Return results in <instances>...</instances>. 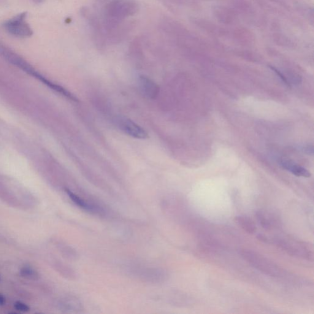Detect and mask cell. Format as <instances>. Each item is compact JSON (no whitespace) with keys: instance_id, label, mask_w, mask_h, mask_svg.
<instances>
[{"instance_id":"6","label":"cell","mask_w":314,"mask_h":314,"mask_svg":"<svg viewBox=\"0 0 314 314\" xmlns=\"http://www.w3.org/2000/svg\"><path fill=\"white\" fill-rule=\"evenodd\" d=\"M66 192L72 202H74L78 207L82 208V209L88 211V212L94 214H98L104 212L102 208L98 206L92 204V203L86 201V200L76 196V194L72 193V191L66 190Z\"/></svg>"},{"instance_id":"10","label":"cell","mask_w":314,"mask_h":314,"mask_svg":"<svg viewBox=\"0 0 314 314\" xmlns=\"http://www.w3.org/2000/svg\"><path fill=\"white\" fill-rule=\"evenodd\" d=\"M256 216L257 220H258L259 224H260L262 228L266 230L272 228V221L264 212H260V211L256 212Z\"/></svg>"},{"instance_id":"5","label":"cell","mask_w":314,"mask_h":314,"mask_svg":"<svg viewBox=\"0 0 314 314\" xmlns=\"http://www.w3.org/2000/svg\"><path fill=\"white\" fill-rule=\"evenodd\" d=\"M135 274L146 281L159 282L165 278V273L160 270L150 268H138L134 270Z\"/></svg>"},{"instance_id":"4","label":"cell","mask_w":314,"mask_h":314,"mask_svg":"<svg viewBox=\"0 0 314 314\" xmlns=\"http://www.w3.org/2000/svg\"><path fill=\"white\" fill-rule=\"evenodd\" d=\"M138 88L143 96L148 99H154L158 96V86L150 78L140 76L138 80Z\"/></svg>"},{"instance_id":"15","label":"cell","mask_w":314,"mask_h":314,"mask_svg":"<svg viewBox=\"0 0 314 314\" xmlns=\"http://www.w3.org/2000/svg\"><path fill=\"white\" fill-rule=\"evenodd\" d=\"M5 302V298L2 294H0V305H4Z\"/></svg>"},{"instance_id":"9","label":"cell","mask_w":314,"mask_h":314,"mask_svg":"<svg viewBox=\"0 0 314 314\" xmlns=\"http://www.w3.org/2000/svg\"><path fill=\"white\" fill-rule=\"evenodd\" d=\"M218 10V16L219 20L224 23H232L234 21V14L232 12H230V10L226 9V8H220Z\"/></svg>"},{"instance_id":"13","label":"cell","mask_w":314,"mask_h":314,"mask_svg":"<svg viewBox=\"0 0 314 314\" xmlns=\"http://www.w3.org/2000/svg\"><path fill=\"white\" fill-rule=\"evenodd\" d=\"M272 69L274 70V72L277 73V74L280 76V77L281 78V80H283V82H285L286 85H290L289 82L288 80H286L285 76H284L283 74H282V73L280 71H278L277 69L275 68H272Z\"/></svg>"},{"instance_id":"7","label":"cell","mask_w":314,"mask_h":314,"mask_svg":"<svg viewBox=\"0 0 314 314\" xmlns=\"http://www.w3.org/2000/svg\"><path fill=\"white\" fill-rule=\"evenodd\" d=\"M280 163L284 169L288 170L296 176L304 178H310L311 176L310 172L308 170L300 166V165L294 164L291 161L282 159Z\"/></svg>"},{"instance_id":"3","label":"cell","mask_w":314,"mask_h":314,"mask_svg":"<svg viewBox=\"0 0 314 314\" xmlns=\"http://www.w3.org/2000/svg\"><path fill=\"white\" fill-rule=\"evenodd\" d=\"M26 14L23 13L5 24V28L16 36L26 38L33 34L30 27L25 21Z\"/></svg>"},{"instance_id":"2","label":"cell","mask_w":314,"mask_h":314,"mask_svg":"<svg viewBox=\"0 0 314 314\" xmlns=\"http://www.w3.org/2000/svg\"><path fill=\"white\" fill-rule=\"evenodd\" d=\"M116 122L120 130L130 136L138 140H146L148 138L147 132L130 119L118 117L116 119Z\"/></svg>"},{"instance_id":"12","label":"cell","mask_w":314,"mask_h":314,"mask_svg":"<svg viewBox=\"0 0 314 314\" xmlns=\"http://www.w3.org/2000/svg\"><path fill=\"white\" fill-rule=\"evenodd\" d=\"M14 306L16 310L21 311V312H26L30 310V308L28 306L24 304L22 302H17L16 303Z\"/></svg>"},{"instance_id":"8","label":"cell","mask_w":314,"mask_h":314,"mask_svg":"<svg viewBox=\"0 0 314 314\" xmlns=\"http://www.w3.org/2000/svg\"><path fill=\"white\" fill-rule=\"evenodd\" d=\"M235 220L240 227L249 234H255L256 226L254 222L248 216H238L235 218Z\"/></svg>"},{"instance_id":"11","label":"cell","mask_w":314,"mask_h":314,"mask_svg":"<svg viewBox=\"0 0 314 314\" xmlns=\"http://www.w3.org/2000/svg\"><path fill=\"white\" fill-rule=\"evenodd\" d=\"M20 273L21 276L27 280H37L39 278L38 273L31 268L24 267L20 270Z\"/></svg>"},{"instance_id":"14","label":"cell","mask_w":314,"mask_h":314,"mask_svg":"<svg viewBox=\"0 0 314 314\" xmlns=\"http://www.w3.org/2000/svg\"><path fill=\"white\" fill-rule=\"evenodd\" d=\"M165 2H168V4H177V2H180V0H164Z\"/></svg>"},{"instance_id":"1","label":"cell","mask_w":314,"mask_h":314,"mask_svg":"<svg viewBox=\"0 0 314 314\" xmlns=\"http://www.w3.org/2000/svg\"><path fill=\"white\" fill-rule=\"evenodd\" d=\"M240 254L249 264L264 274L272 276L280 274V268L261 254L247 249L240 251Z\"/></svg>"},{"instance_id":"16","label":"cell","mask_w":314,"mask_h":314,"mask_svg":"<svg viewBox=\"0 0 314 314\" xmlns=\"http://www.w3.org/2000/svg\"><path fill=\"white\" fill-rule=\"evenodd\" d=\"M100 1H101V2H105V1H106V2H107V1H109V0H100Z\"/></svg>"}]
</instances>
